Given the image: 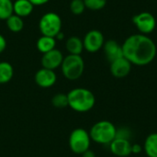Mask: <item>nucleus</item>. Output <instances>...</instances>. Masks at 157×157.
I'll use <instances>...</instances> for the list:
<instances>
[{"label": "nucleus", "mask_w": 157, "mask_h": 157, "mask_svg": "<svg viewBox=\"0 0 157 157\" xmlns=\"http://www.w3.org/2000/svg\"><path fill=\"white\" fill-rule=\"evenodd\" d=\"M121 47L123 57L133 65H148L156 56L157 48L155 41L149 36L141 33L129 36Z\"/></svg>", "instance_id": "obj_1"}, {"label": "nucleus", "mask_w": 157, "mask_h": 157, "mask_svg": "<svg viewBox=\"0 0 157 157\" xmlns=\"http://www.w3.org/2000/svg\"><path fill=\"white\" fill-rule=\"evenodd\" d=\"M68 107L73 110L85 113L91 110L96 104V98L92 91L85 87H76L67 94Z\"/></svg>", "instance_id": "obj_2"}, {"label": "nucleus", "mask_w": 157, "mask_h": 157, "mask_svg": "<svg viewBox=\"0 0 157 157\" xmlns=\"http://www.w3.org/2000/svg\"><path fill=\"white\" fill-rule=\"evenodd\" d=\"M116 126L109 121H99L90 129L89 135L91 141L102 145H109L116 138Z\"/></svg>", "instance_id": "obj_3"}, {"label": "nucleus", "mask_w": 157, "mask_h": 157, "mask_svg": "<svg viewBox=\"0 0 157 157\" xmlns=\"http://www.w3.org/2000/svg\"><path fill=\"white\" fill-rule=\"evenodd\" d=\"M61 70L63 75L71 81L79 79L85 71V62L81 55L68 54L63 57Z\"/></svg>", "instance_id": "obj_4"}, {"label": "nucleus", "mask_w": 157, "mask_h": 157, "mask_svg": "<svg viewBox=\"0 0 157 157\" xmlns=\"http://www.w3.org/2000/svg\"><path fill=\"white\" fill-rule=\"evenodd\" d=\"M62 18L55 12L45 13L39 21V29L41 35L52 38H55L62 31Z\"/></svg>", "instance_id": "obj_5"}, {"label": "nucleus", "mask_w": 157, "mask_h": 157, "mask_svg": "<svg viewBox=\"0 0 157 157\" xmlns=\"http://www.w3.org/2000/svg\"><path fill=\"white\" fill-rule=\"evenodd\" d=\"M91 142L89 132L83 128L75 129L69 136L70 150L76 155H82L90 149Z\"/></svg>", "instance_id": "obj_6"}, {"label": "nucleus", "mask_w": 157, "mask_h": 157, "mask_svg": "<svg viewBox=\"0 0 157 157\" xmlns=\"http://www.w3.org/2000/svg\"><path fill=\"white\" fill-rule=\"evenodd\" d=\"M132 23L138 29L141 34L148 35L152 33L156 27V19L150 12H141L133 16Z\"/></svg>", "instance_id": "obj_7"}, {"label": "nucleus", "mask_w": 157, "mask_h": 157, "mask_svg": "<svg viewBox=\"0 0 157 157\" xmlns=\"http://www.w3.org/2000/svg\"><path fill=\"white\" fill-rule=\"evenodd\" d=\"M105 43L104 35L98 29L89 30L83 39L84 50L90 53H95L103 48Z\"/></svg>", "instance_id": "obj_8"}, {"label": "nucleus", "mask_w": 157, "mask_h": 157, "mask_svg": "<svg viewBox=\"0 0 157 157\" xmlns=\"http://www.w3.org/2000/svg\"><path fill=\"white\" fill-rule=\"evenodd\" d=\"M63 57L64 56H63V52L55 48V49L42 54V57L40 60L41 66L43 68L54 71L55 69L61 67Z\"/></svg>", "instance_id": "obj_9"}, {"label": "nucleus", "mask_w": 157, "mask_h": 157, "mask_svg": "<svg viewBox=\"0 0 157 157\" xmlns=\"http://www.w3.org/2000/svg\"><path fill=\"white\" fill-rule=\"evenodd\" d=\"M34 80L37 86L41 88H49L55 85L57 81V75L53 70L41 67L38 70L34 75Z\"/></svg>", "instance_id": "obj_10"}, {"label": "nucleus", "mask_w": 157, "mask_h": 157, "mask_svg": "<svg viewBox=\"0 0 157 157\" xmlns=\"http://www.w3.org/2000/svg\"><path fill=\"white\" fill-rule=\"evenodd\" d=\"M132 65L125 57L119 58L110 63V73L115 78H124L131 73Z\"/></svg>", "instance_id": "obj_11"}, {"label": "nucleus", "mask_w": 157, "mask_h": 157, "mask_svg": "<svg viewBox=\"0 0 157 157\" xmlns=\"http://www.w3.org/2000/svg\"><path fill=\"white\" fill-rule=\"evenodd\" d=\"M132 143L129 140L115 138L109 145V150L117 157H128L132 155Z\"/></svg>", "instance_id": "obj_12"}, {"label": "nucleus", "mask_w": 157, "mask_h": 157, "mask_svg": "<svg viewBox=\"0 0 157 157\" xmlns=\"http://www.w3.org/2000/svg\"><path fill=\"white\" fill-rule=\"evenodd\" d=\"M103 51L106 55V58L109 60V63L123 57V52H122V47L121 45L114 40H109L105 41L103 45Z\"/></svg>", "instance_id": "obj_13"}, {"label": "nucleus", "mask_w": 157, "mask_h": 157, "mask_svg": "<svg viewBox=\"0 0 157 157\" xmlns=\"http://www.w3.org/2000/svg\"><path fill=\"white\" fill-rule=\"evenodd\" d=\"M34 6L29 0H16L13 2V12L20 17H26L31 15Z\"/></svg>", "instance_id": "obj_14"}, {"label": "nucleus", "mask_w": 157, "mask_h": 157, "mask_svg": "<svg viewBox=\"0 0 157 157\" xmlns=\"http://www.w3.org/2000/svg\"><path fill=\"white\" fill-rule=\"evenodd\" d=\"M65 49L69 54L74 55H81L84 51L83 40H81L77 36H71L66 40Z\"/></svg>", "instance_id": "obj_15"}, {"label": "nucleus", "mask_w": 157, "mask_h": 157, "mask_svg": "<svg viewBox=\"0 0 157 157\" xmlns=\"http://www.w3.org/2000/svg\"><path fill=\"white\" fill-rule=\"evenodd\" d=\"M56 46V39L49 36H43L41 35L36 42V47L40 52L46 53L53 49H55Z\"/></svg>", "instance_id": "obj_16"}, {"label": "nucleus", "mask_w": 157, "mask_h": 157, "mask_svg": "<svg viewBox=\"0 0 157 157\" xmlns=\"http://www.w3.org/2000/svg\"><path fill=\"white\" fill-rule=\"evenodd\" d=\"M144 151L148 157H157V132L150 133L145 138Z\"/></svg>", "instance_id": "obj_17"}, {"label": "nucleus", "mask_w": 157, "mask_h": 157, "mask_svg": "<svg viewBox=\"0 0 157 157\" xmlns=\"http://www.w3.org/2000/svg\"><path fill=\"white\" fill-rule=\"evenodd\" d=\"M14 76V68L8 62H0V84H7Z\"/></svg>", "instance_id": "obj_18"}, {"label": "nucleus", "mask_w": 157, "mask_h": 157, "mask_svg": "<svg viewBox=\"0 0 157 157\" xmlns=\"http://www.w3.org/2000/svg\"><path fill=\"white\" fill-rule=\"evenodd\" d=\"M6 27L7 29L11 31V32H14V33H17V32H20L23 28H24V21H23V18L13 14L11 15L6 20Z\"/></svg>", "instance_id": "obj_19"}, {"label": "nucleus", "mask_w": 157, "mask_h": 157, "mask_svg": "<svg viewBox=\"0 0 157 157\" xmlns=\"http://www.w3.org/2000/svg\"><path fill=\"white\" fill-rule=\"evenodd\" d=\"M13 14V1L0 0V19L6 21Z\"/></svg>", "instance_id": "obj_20"}, {"label": "nucleus", "mask_w": 157, "mask_h": 157, "mask_svg": "<svg viewBox=\"0 0 157 157\" xmlns=\"http://www.w3.org/2000/svg\"><path fill=\"white\" fill-rule=\"evenodd\" d=\"M52 104L56 109H64L68 107V98L66 94L57 93L52 98Z\"/></svg>", "instance_id": "obj_21"}, {"label": "nucleus", "mask_w": 157, "mask_h": 157, "mask_svg": "<svg viewBox=\"0 0 157 157\" xmlns=\"http://www.w3.org/2000/svg\"><path fill=\"white\" fill-rule=\"evenodd\" d=\"M69 7H70V11L72 12V14L75 16L82 15L86 9L84 0H72L70 2Z\"/></svg>", "instance_id": "obj_22"}, {"label": "nucleus", "mask_w": 157, "mask_h": 157, "mask_svg": "<svg viewBox=\"0 0 157 157\" xmlns=\"http://www.w3.org/2000/svg\"><path fill=\"white\" fill-rule=\"evenodd\" d=\"M86 8L98 11L103 9L107 5V0H84Z\"/></svg>", "instance_id": "obj_23"}, {"label": "nucleus", "mask_w": 157, "mask_h": 157, "mask_svg": "<svg viewBox=\"0 0 157 157\" xmlns=\"http://www.w3.org/2000/svg\"><path fill=\"white\" fill-rule=\"evenodd\" d=\"M132 136V130L129 127H120V128H117L116 138L131 141Z\"/></svg>", "instance_id": "obj_24"}, {"label": "nucleus", "mask_w": 157, "mask_h": 157, "mask_svg": "<svg viewBox=\"0 0 157 157\" xmlns=\"http://www.w3.org/2000/svg\"><path fill=\"white\" fill-rule=\"evenodd\" d=\"M143 146L139 144H132V154L133 155H139L143 152Z\"/></svg>", "instance_id": "obj_25"}, {"label": "nucleus", "mask_w": 157, "mask_h": 157, "mask_svg": "<svg viewBox=\"0 0 157 157\" xmlns=\"http://www.w3.org/2000/svg\"><path fill=\"white\" fill-rule=\"evenodd\" d=\"M6 38L0 33V54L6 50Z\"/></svg>", "instance_id": "obj_26"}, {"label": "nucleus", "mask_w": 157, "mask_h": 157, "mask_svg": "<svg viewBox=\"0 0 157 157\" xmlns=\"http://www.w3.org/2000/svg\"><path fill=\"white\" fill-rule=\"evenodd\" d=\"M34 6H42V5H45L47 4L50 0H29Z\"/></svg>", "instance_id": "obj_27"}, {"label": "nucleus", "mask_w": 157, "mask_h": 157, "mask_svg": "<svg viewBox=\"0 0 157 157\" xmlns=\"http://www.w3.org/2000/svg\"><path fill=\"white\" fill-rule=\"evenodd\" d=\"M82 157H96V154L92 151V150H90V149H88L87 151H86L84 154H82L81 155Z\"/></svg>", "instance_id": "obj_28"}, {"label": "nucleus", "mask_w": 157, "mask_h": 157, "mask_svg": "<svg viewBox=\"0 0 157 157\" xmlns=\"http://www.w3.org/2000/svg\"><path fill=\"white\" fill-rule=\"evenodd\" d=\"M55 39H56V40H63L64 39V34H63V31H60V32L56 35Z\"/></svg>", "instance_id": "obj_29"}]
</instances>
